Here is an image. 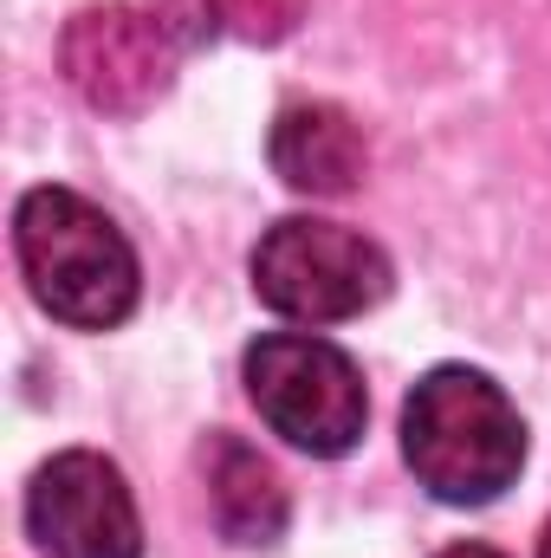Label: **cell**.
<instances>
[{"mask_svg": "<svg viewBox=\"0 0 551 558\" xmlns=\"http://www.w3.org/2000/svg\"><path fill=\"white\" fill-rule=\"evenodd\" d=\"M149 13H156V26H162L182 52H195V46H208V39L221 33L215 0H149Z\"/></svg>", "mask_w": 551, "mask_h": 558, "instance_id": "obj_10", "label": "cell"}, {"mask_svg": "<svg viewBox=\"0 0 551 558\" xmlns=\"http://www.w3.org/2000/svg\"><path fill=\"white\" fill-rule=\"evenodd\" d=\"M403 461L441 507H487L526 468V422L474 364H434L403 403Z\"/></svg>", "mask_w": 551, "mask_h": 558, "instance_id": "obj_1", "label": "cell"}, {"mask_svg": "<svg viewBox=\"0 0 551 558\" xmlns=\"http://www.w3.org/2000/svg\"><path fill=\"white\" fill-rule=\"evenodd\" d=\"M201 474H208V513H215V533L228 546H279L285 526H292V500H285V481L273 474V461L215 428L208 448H201Z\"/></svg>", "mask_w": 551, "mask_h": 558, "instance_id": "obj_8", "label": "cell"}, {"mask_svg": "<svg viewBox=\"0 0 551 558\" xmlns=\"http://www.w3.org/2000/svg\"><path fill=\"white\" fill-rule=\"evenodd\" d=\"M539 558H551V526H546V539H539Z\"/></svg>", "mask_w": 551, "mask_h": 558, "instance_id": "obj_12", "label": "cell"}, {"mask_svg": "<svg viewBox=\"0 0 551 558\" xmlns=\"http://www.w3.org/2000/svg\"><path fill=\"white\" fill-rule=\"evenodd\" d=\"M13 254L39 312H52L72 331H111L137 312V247L78 189H26L13 208Z\"/></svg>", "mask_w": 551, "mask_h": 558, "instance_id": "obj_2", "label": "cell"}, {"mask_svg": "<svg viewBox=\"0 0 551 558\" xmlns=\"http://www.w3.org/2000/svg\"><path fill=\"white\" fill-rule=\"evenodd\" d=\"M254 299L292 318V325H344V318H364L370 305L390 299L396 267L390 254L344 228V221H318V215H285L260 234L254 260Z\"/></svg>", "mask_w": 551, "mask_h": 558, "instance_id": "obj_4", "label": "cell"}, {"mask_svg": "<svg viewBox=\"0 0 551 558\" xmlns=\"http://www.w3.org/2000/svg\"><path fill=\"white\" fill-rule=\"evenodd\" d=\"M26 533L46 558H143L137 494L98 448H65L33 474Z\"/></svg>", "mask_w": 551, "mask_h": 558, "instance_id": "obj_6", "label": "cell"}, {"mask_svg": "<svg viewBox=\"0 0 551 558\" xmlns=\"http://www.w3.org/2000/svg\"><path fill=\"white\" fill-rule=\"evenodd\" d=\"M175 52L182 46L156 26V13H143L131 0L78 7L59 33L65 85L105 118H143L175 78Z\"/></svg>", "mask_w": 551, "mask_h": 558, "instance_id": "obj_5", "label": "cell"}, {"mask_svg": "<svg viewBox=\"0 0 551 558\" xmlns=\"http://www.w3.org/2000/svg\"><path fill=\"white\" fill-rule=\"evenodd\" d=\"M267 156H273V175L298 195H351L370 169V143L357 131V118L344 105H325V98H305V105H285L267 131Z\"/></svg>", "mask_w": 551, "mask_h": 558, "instance_id": "obj_7", "label": "cell"}, {"mask_svg": "<svg viewBox=\"0 0 551 558\" xmlns=\"http://www.w3.org/2000/svg\"><path fill=\"white\" fill-rule=\"evenodd\" d=\"M215 13H221V33H234L247 46H279L298 33L305 0H215Z\"/></svg>", "mask_w": 551, "mask_h": 558, "instance_id": "obj_9", "label": "cell"}, {"mask_svg": "<svg viewBox=\"0 0 551 558\" xmlns=\"http://www.w3.org/2000/svg\"><path fill=\"white\" fill-rule=\"evenodd\" d=\"M434 558H506V553H493V546H480V539H461V546H448V553H434Z\"/></svg>", "mask_w": 551, "mask_h": 558, "instance_id": "obj_11", "label": "cell"}, {"mask_svg": "<svg viewBox=\"0 0 551 558\" xmlns=\"http://www.w3.org/2000/svg\"><path fill=\"white\" fill-rule=\"evenodd\" d=\"M247 397L260 422L273 428L279 441H292L298 454L338 461L364 441L370 422V390L351 351H338L318 331H267L247 344L241 357Z\"/></svg>", "mask_w": 551, "mask_h": 558, "instance_id": "obj_3", "label": "cell"}]
</instances>
